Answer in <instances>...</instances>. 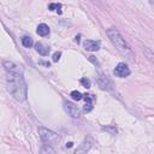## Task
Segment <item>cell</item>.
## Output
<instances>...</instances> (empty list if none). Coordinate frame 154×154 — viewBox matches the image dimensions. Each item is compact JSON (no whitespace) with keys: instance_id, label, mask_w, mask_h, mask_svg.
Returning <instances> with one entry per match:
<instances>
[{"instance_id":"6da1fadb","label":"cell","mask_w":154,"mask_h":154,"mask_svg":"<svg viewBox=\"0 0 154 154\" xmlns=\"http://www.w3.org/2000/svg\"><path fill=\"white\" fill-rule=\"evenodd\" d=\"M6 87L8 93L18 101H24L28 95V87L23 73L6 72Z\"/></svg>"},{"instance_id":"7a4b0ae2","label":"cell","mask_w":154,"mask_h":154,"mask_svg":"<svg viewBox=\"0 0 154 154\" xmlns=\"http://www.w3.org/2000/svg\"><path fill=\"white\" fill-rule=\"evenodd\" d=\"M107 36L108 38L111 40V42L113 43V46L118 49L119 53H122L124 57H128L130 59L134 58V52L131 49V47L128 45V42L123 38V36L120 35V32L114 29V28H111L107 30Z\"/></svg>"},{"instance_id":"3957f363","label":"cell","mask_w":154,"mask_h":154,"mask_svg":"<svg viewBox=\"0 0 154 154\" xmlns=\"http://www.w3.org/2000/svg\"><path fill=\"white\" fill-rule=\"evenodd\" d=\"M38 134H40L41 140H42L45 143H47V144L55 146V144H58L59 141H60L59 135H58L57 132H54V131L47 129V128H42V126L38 128Z\"/></svg>"},{"instance_id":"277c9868","label":"cell","mask_w":154,"mask_h":154,"mask_svg":"<svg viewBox=\"0 0 154 154\" xmlns=\"http://www.w3.org/2000/svg\"><path fill=\"white\" fill-rule=\"evenodd\" d=\"M64 109L72 118H76V119L81 118V109L73 102H71V101H64Z\"/></svg>"},{"instance_id":"5b68a950","label":"cell","mask_w":154,"mask_h":154,"mask_svg":"<svg viewBox=\"0 0 154 154\" xmlns=\"http://www.w3.org/2000/svg\"><path fill=\"white\" fill-rule=\"evenodd\" d=\"M113 72H114V75H116L117 77H120V78H125V77H128V76L131 73L129 66H128L125 63H119V64L116 66V69H114Z\"/></svg>"},{"instance_id":"8992f818","label":"cell","mask_w":154,"mask_h":154,"mask_svg":"<svg viewBox=\"0 0 154 154\" xmlns=\"http://www.w3.org/2000/svg\"><path fill=\"white\" fill-rule=\"evenodd\" d=\"M2 65L6 70V72H20L23 73V67L11 60H4L2 61Z\"/></svg>"},{"instance_id":"52a82bcc","label":"cell","mask_w":154,"mask_h":154,"mask_svg":"<svg viewBox=\"0 0 154 154\" xmlns=\"http://www.w3.org/2000/svg\"><path fill=\"white\" fill-rule=\"evenodd\" d=\"M97 84H99V87L102 90H111L112 89L111 81L106 76H103V75H99V77H97Z\"/></svg>"},{"instance_id":"ba28073f","label":"cell","mask_w":154,"mask_h":154,"mask_svg":"<svg viewBox=\"0 0 154 154\" xmlns=\"http://www.w3.org/2000/svg\"><path fill=\"white\" fill-rule=\"evenodd\" d=\"M83 47L85 51H89V52H96L100 49V43L96 42V41H93V40H85L83 42Z\"/></svg>"},{"instance_id":"9c48e42d","label":"cell","mask_w":154,"mask_h":154,"mask_svg":"<svg viewBox=\"0 0 154 154\" xmlns=\"http://www.w3.org/2000/svg\"><path fill=\"white\" fill-rule=\"evenodd\" d=\"M91 144H93V138L90 136H87L83 141V143L81 144V147L76 150V153H87L90 148H91Z\"/></svg>"},{"instance_id":"30bf717a","label":"cell","mask_w":154,"mask_h":154,"mask_svg":"<svg viewBox=\"0 0 154 154\" xmlns=\"http://www.w3.org/2000/svg\"><path fill=\"white\" fill-rule=\"evenodd\" d=\"M35 49H36V52L38 53V54H41V55H48V53H49V48L47 47V46H45L43 43H41V42H37L36 45H35Z\"/></svg>"},{"instance_id":"8fae6325","label":"cell","mask_w":154,"mask_h":154,"mask_svg":"<svg viewBox=\"0 0 154 154\" xmlns=\"http://www.w3.org/2000/svg\"><path fill=\"white\" fill-rule=\"evenodd\" d=\"M36 32H37L40 36H46V35L49 34V28H48L47 24L41 23V24L37 25V30H36Z\"/></svg>"},{"instance_id":"7c38bea8","label":"cell","mask_w":154,"mask_h":154,"mask_svg":"<svg viewBox=\"0 0 154 154\" xmlns=\"http://www.w3.org/2000/svg\"><path fill=\"white\" fill-rule=\"evenodd\" d=\"M143 53H144V55L147 57V59L154 65V52H153L149 47H144V48H143Z\"/></svg>"},{"instance_id":"4fadbf2b","label":"cell","mask_w":154,"mask_h":154,"mask_svg":"<svg viewBox=\"0 0 154 154\" xmlns=\"http://www.w3.org/2000/svg\"><path fill=\"white\" fill-rule=\"evenodd\" d=\"M22 45H23L24 47H26V48H30V47L34 45L32 38H31L30 36H23V37H22Z\"/></svg>"},{"instance_id":"5bb4252c","label":"cell","mask_w":154,"mask_h":154,"mask_svg":"<svg viewBox=\"0 0 154 154\" xmlns=\"http://www.w3.org/2000/svg\"><path fill=\"white\" fill-rule=\"evenodd\" d=\"M70 95H71V97H72L73 100H76V101L82 100V99H83V96H84V95H82L78 90H73V91H71V94H70Z\"/></svg>"},{"instance_id":"9a60e30c","label":"cell","mask_w":154,"mask_h":154,"mask_svg":"<svg viewBox=\"0 0 154 154\" xmlns=\"http://www.w3.org/2000/svg\"><path fill=\"white\" fill-rule=\"evenodd\" d=\"M41 152H42V153H54V149L51 147V144H47V143H46V144L43 146V148L41 149Z\"/></svg>"},{"instance_id":"2e32d148","label":"cell","mask_w":154,"mask_h":154,"mask_svg":"<svg viewBox=\"0 0 154 154\" xmlns=\"http://www.w3.org/2000/svg\"><path fill=\"white\" fill-rule=\"evenodd\" d=\"M48 8H49V10H52V11H53V10H57L59 13H61V11H60L61 5H60V4H51V5L48 6Z\"/></svg>"},{"instance_id":"e0dca14e","label":"cell","mask_w":154,"mask_h":154,"mask_svg":"<svg viewBox=\"0 0 154 154\" xmlns=\"http://www.w3.org/2000/svg\"><path fill=\"white\" fill-rule=\"evenodd\" d=\"M81 83H82V85L84 88H90V81L88 78H82L81 79Z\"/></svg>"},{"instance_id":"ac0fdd59","label":"cell","mask_w":154,"mask_h":154,"mask_svg":"<svg viewBox=\"0 0 154 154\" xmlns=\"http://www.w3.org/2000/svg\"><path fill=\"white\" fill-rule=\"evenodd\" d=\"M93 109V105H91V102H85V105H84V107H83V111L84 112H90Z\"/></svg>"},{"instance_id":"d6986e66","label":"cell","mask_w":154,"mask_h":154,"mask_svg":"<svg viewBox=\"0 0 154 154\" xmlns=\"http://www.w3.org/2000/svg\"><path fill=\"white\" fill-rule=\"evenodd\" d=\"M60 57H61V52H55V53L53 54V61H54V63L59 61Z\"/></svg>"},{"instance_id":"ffe728a7","label":"cell","mask_w":154,"mask_h":154,"mask_svg":"<svg viewBox=\"0 0 154 154\" xmlns=\"http://www.w3.org/2000/svg\"><path fill=\"white\" fill-rule=\"evenodd\" d=\"M84 99H85V102H91V100H93V95H90V94H85V95H84Z\"/></svg>"},{"instance_id":"44dd1931","label":"cell","mask_w":154,"mask_h":154,"mask_svg":"<svg viewBox=\"0 0 154 154\" xmlns=\"http://www.w3.org/2000/svg\"><path fill=\"white\" fill-rule=\"evenodd\" d=\"M88 59H89V60H90V61H91L93 64H95V65H99V61H97V60L95 59V57H94V55H90V57H89Z\"/></svg>"},{"instance_id":"7402d4cb","label":"cell","mask_w":154,"mask_h":154,"mask_svg":"<svg viewBox=\"0 0 154 154\" xmlns=\"http://www.w3.org/2000/svg\"><path fill=\"white\" fill-rule=\"evenodd\" d=\"M72 146H73V143H72V142H67V143H66V146H65V147H66V148H71V147H72Z\"/></svg>"},{"instance_id":"603a6c76","label":"cell","mask_w":154,"mask_h":154,"mask_svg":"<svg viewBox=\"0 0 154 154\" xmlns=\"http://www.w3.org/2000/svg\"><path fill=\"white\" fill-rule=\"evenodd\" d=\"M79 37H81V36H79V35H77V36L75 37V42H77V43H78V42H79Z\"/></svg>"},{"instance_id":"cb8c5ba5","label":"cell","mask_w":154,"mask_h":154,"mask_svg":"<svg viewBox=\"0 0 154 154\" xmlns=\"http://www.w3.org/2000/svg\"><path fill=\"white\" fill-rule=\"evenodd\" d=\"M40 64H42V65H46V66H48V67H49V63H46V61H40Z\"/></svg>"}]
</instances>
